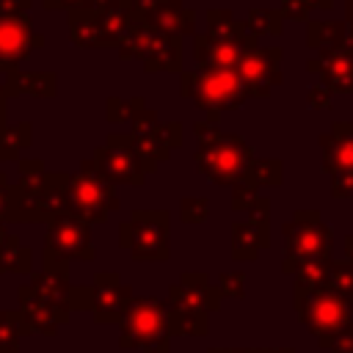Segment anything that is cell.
<instances>
[{"label":"cell","mask_w":353,"mask_h":353,"mask_svg":"<svg viewBox=\"0 0 353 353\" xmlns=\"http://www.w3.org/2000/svg\"><path fill=\"white\" fill-rule=\"evenodd\" d=\"M323 152V171L334 174H353V121H334L328 132L317 138Z\"/></svg>","instance_id":"d6986e66"},{"label":"cell","mask_w":353,"mask_h":353,"mask_svg":"<svg viewBox=\"0 0 353 353\" xmlns=\"http://www.w3.org/2000/svg\"><path fill=\"white\" fill-rule=\"evenodd\" d=\"M6 99H8V94H6V85H3V80H0V132L8 127V124H6Z\"/></svg>","instance_id":"f6af8a7d"},{"label":"cell","mask_w":353,"mask_h":353,"mask_svg":"<svg viewBox=\"0 0 353 353\" xmlns=\"http://www.w3.org/2000/svg\"><path fill=\"white\" fill-rule=\"evenodd\" d=\"M0 80L6 85V94H33V97H55L58 91V80L55 72H22L17 69H6L0 72Z\"/></svg>","instance_id":"cb8c5ba5"},{"label":"cell","mask_w":353,"mask_h":353,"mask_svg":"<svg viewBox=\"0 0 353 353\" xmlns=\"http://www.w3.org/2000/svg\"><path fill=\"white\" fill-rule=\"evenodd\" d=\"M292 295L298 320L312 331L323 350L336 331L353 323V306L328 287H295Z\"/></svg>","instance_id":"52a82bcc"},{"label":"cell","mask_w":353,"mask_h":353,"mask_svg":"<svg viewBox=\"0 0 353 353\" xmlns=\"http://www.w3.org/2000/svg\"><path fill=\"white\" fill-rule=\"evenodd\" d=\"M243 212L248 215V221H256V223H268L270 226V199L268 196H256Z\"/></svg>","instance_id":"74e56055"},{"label":"cell","mask_w":353,"mask_h":353,"mask_svg":"<svg viewBox=\"0 0 353 353\" xmlns=\"http://www.w3.org/2000/svg\"><path fill=\"white\" fill-rule=\"evenodd\" d=\"M8 212H11V185H8L6 171L0 168V221H3V223H6Z\"/></svg>","instance_id":"7bdbcfd3"},{"label":"cell","mask_w":353,"mask_h":353,"mask_svg":"<svg viewBox=\"0 0 353 353\" xmlns=\"http://www.w3.org/2000/svg\"><path fill=\"white\" fill-rule=\"evenodd\" d=\"M306 69L320 77V83L331 94H353V44H339L334 50H323L306 61Z\"/></svg>","instance_id":"e0dca14e"},{"label":"cell","mask_w":353,"mask_h":353,"mask_svg":"<svg viewBox=\"0 0 353 353\" xmlns=\"http://www.w3.org/2000/svg\"><path fill=\"white\" fill-rule=\"evenodd\" d=\"M281 234H284V259H281V270L284 273L295 276L306 265H317V262H328L331 259L334 232L320 218V212L298 210L281 226Z\"/></svg>","instance_id":"5b68a950"},{"label":"cell","mask_w":353,"mask_h":353,"mask_svg":"<svg viewBox=\"0 0 353 353\" xmlns=\"http://www.w3.org/2000/svg\"><path fill=\"white\" fill-rule=\"evenodd\" d=\"M143 353H168V339H165V342H157V345H152V347H146Z\"/></svg>","instance_id":"f907efd6"},{"label":"cell","mask_w":353,"mask_h":353,"mask_svg":"<svg viewBox=\"0 0 353 353\" xmlns=\"http://www.w3.org/2000/svg\"><path fill=\"white\" fill-rule=\"evenodd\" d=\"M345 6H353V0H345Z\"/></svg>","instance_id":"f5cc1de1"},{"label":"cell","mask_w":353,"mask_h":353,"mask_svg":"<svg viewBox=\"0 0 353 353\" xmlns=\"http://www.w3.org/2000/svg\"><path fill=\"white\" fill-rule=\"evenodd\" d=\"M30 6L33 0H0V72L17 69L36 47H44V39L33 33Z\"/></svg>","instance_id":"7c38bea8"},{"label":"cell","mask_w":353,"mask_h":353,"mask_svg":"<svg viewBox=\"0 0 353 353\" xmlns=\"http://www.w3.org/2000/svg\"><path fill=\"white\" fill-rule=\"evenodd\" d=\"M270 245V226L256 221H234L232 223V259L254 262L259 251Z\"/></svg>","instance_id":"603a6c76"},{"label":"cell","mask_w":353,"mask_h":353,"mask_svg":"<svg viewBox=\"0 0 353 353\" xmlns=\"http://www.w3.org/2000/svg\"><path fill=\"white\" fill-rule=\"evenodd\" d=\"M179 94L185 99H193V105H199L201 110H207V121L212 124L223 110H237L251 97L234 69L212 66H196L193 72H182Z\"/></svg>","instance_id":"277c9868"},{"label":"cell","mask_w":353,"mask_h":353,"mask_svg":"<svg viewBox=\"0 0 353 353\" xmlns=\"http://www.w3.org/2000/svg\"><path fill=\"white\" fill-rule=\"evenodd\" d=\"M251 353H295L292 347H251Z\"/></svg>","instance_id":"c3c4849f"},{"label":"cell","mask_w":353,"mask_h":353,"mask_svg":"<svg viewBox=\"0 0 353 353\" xmlns=\"http://www.w3.org/2000/svg\"><path fill=\"white\" fill-rule=\"evenodd\" d=\"M105 108H108V121H130L132 113H138L141 108H146V102H143V97H132V99H116V97H110Z\"/></svg>","instance_id":"e575fe53"},{"label":"cell","mask_w":353,"mask_h":353,"mask_svg":"<svg viewBox=\"0 0 353 353\" xmlns=\"http://www.w3.org/2000/svg\"><path fill=\"white\" fill-rule=\"evenodd\" d=\"M331 196L334 199L353 196V174H334L331 176Z\"/></svg>","instance_id":"60d3db41"},{"label":"cell","mask_w":353,"mask_h":353,"mask_svg":"<svg viewBox=\"0 0 353 353\" xmlns=\"http://www.w3.org/2000/svg\"><path fill=\"white\" fill-rule=\"evenodd\" d=\"M207 215H210V199L207 196H185L179 201L182 223H204Z\"/></svg>","instance_id":"836d02e7"},{"label":"cell","mask_w":353,"mask_h":353,"mask_svg":"<svg viewBox=\"0 0 353 353\" xmlns=\"http://www.w3.org/2000/svg\"><path fill=\"white\" fill-rule=\"evenodd\" d=\"M44 3V8H66V11H72V8H80L85 0H41Z\"/></svg>","instance_id":"ee69618b"},{"label":"cell","mask_w":353,"mask_h":353,"mask_svg":"<svg viewBox=\"0 0 353 353\" xmlns=\"http://www.w3.org/2000/svg\"><path fill=\"white\" fill-rule=\"evenodd\" d=\"M25 336L22 314L14 309L0 312V353H19V339Z\"/></svg>","instance_id":"1f68e13d"},{"label":"cell","mask_w":353,"mask_h":353,"mask_svg":"<svg viewBox=\"0 0 353 353\" xmlns=\"http://www.w3.org/2000/svg\"><path fill=\"white\" fill-rule=\"evenodd\" d=\"M33 143V127L28 121L11 124L0 132V160H19L22 152Z\"/></svg>","instance_id":"f1b7e54d"},{"label":"cell","mask_w":353,"mask_h":353,"mask_svg":"<svg viewBox=\"0 0 353 353\" xmlns=\"http://www.w3.org/2000/svg\"><path fill=\"white\" fill-rule=\"evenodd\" d=\"M243 22H245L248 33H254L256 39L259 36H279L281 28H284V19H281L279 8H251Z\"/></svg>","instance_id":"4dcf8cb0"},{"label":"cell","mask_w":353,"mask_h":353,"mask_svg":"<svg viewBox=\"0 0 353 353\" xmlns=\"http://www.w3.org/2000/svg\"><path fill=\"white\" fill-rule=\"evenodd\" d=\"M207 36L212 41L232 44V47H240V50H254L256 47V36L248 33L245 22L237 19L229 8H210L207 11Z\"/></svg>","instance_id":"44dd1931"},{"label":"cell","mask_w":353,"mask_h":353,"mask_svg":"<svg viewBox=\"0 0 353 353\" xmlns=\"http://www.w3.org/2000/svg\"><path fill=\"white\" fill-rule=\"evenodd\" d=\"M91 309V284H72V312Z\"/></svg>","instance_id":"b9f144b4"},{"label":"cell","mask_w":353,"mask_h":353,"mask_svg":"<svg viewBox=\"0 0 353 353\" xmlns=\"http://www.w3.org/2000/svg\"><path fill=\"white\" fill-rule=\"evenodd\" d=\"M347 41V30L342 19H309L306 22V44L317 52L334 50Z\"/></svg>","instance_id":"484cf974"},{"label":"cell","mask_w":353,"mask_h":353,"mask_svg":"<svg viewBox=\"0 0 353 353\" xmlns=\"http://www.w3.org/2000/svg\"><path fill=\"white\" fill-rule=\"evenodd\" d=\"M132 301V290L119 279V273H97L91 281V314L94 323L108 325L121 320L124 309Z\"/></svg>","instance_id":"2e32d148"},{"label":"cell","mask_w":353,"mask_h":353,"mask_svg":"<svg viewBox=\"0 0 353 353\" xmlns=\"http://www.w3.org/2000/svg\"><path fill=\"white\" fill-rule=\"evenodd\" d=\"M66 19L74 47H119L132 22V0H85L80 8H72Z\"/></svg>","instance_id":"3957f363"},{"label":"cell","mask_w":353,"mask_h":353,"mask_svg":"<svg viewBox=\"0 0 353 353\" xmlns=\"http://www.w3.org/2000/svg\"><path fill=\"white\" fill-rule=\"evenodd\" d=\"M116 210H119L116 185L108 182L91 160H83L80 171L69 174L66 179V215L80 218L85 223H102Z\"/></svg>","instance_id":"ba28073f"},{"label":"cell","mask_w":353,"mask_h":353,"mask_svg":"<svg viewBox=\"0 0 353 353\" xmlns=\"http://www.w3.org/2000/svg\"><path fill=\"white\" fill-rule=\"evenodd\" d=\"M6 237H8V232H6V223L0 221V245H3V240H6Z\"/></svg>","instance_id":"816d5d0a"},{"label":"cell","mask_w":353,"mask_h":353,"mask_svg":"<svg viewBox=\"0 0 353 353\" xmlns=\"http://www.w3.org/2000/svg\"><path fill=\"white\" fill-rule=\"evenodd\" d=\"M325 350H331V353H353V323L345 325L342 331H336V334L328 339Z\"/></svg>","instance_id":"f35d334b"},{"label":"cell","mask_w":353,"mask_h":353,"mask_svg":"<svg viewBox=\"0 0 353 353\" xmlns=\"http://www.w3.org/2000/svg\"><path fill=\"white\" fill-rule=\"evenodd\" d=\"M309 3L306 0H281L279 3V14L281 19H292V22H309Z\"/></svg>","instance_id":"8d00e7d4"},{"label":"cell","mask_w":353,"mask_h":353,"mask_svg":"<svg viewBox=\"0 0 353 353\" xmlns=\"http://www.w3.org/2000/svg\"><path fill=\"white\" fill-rule=\"evenodd\" d=\"M94 243H91V223L72 218V215H58L55 221L47 223L44 234V268L47 270H61L69 273V262H91Z\"/></svg>","instance_id":"30bf717a"},{"label":"cell","mask_w":353,"mask_h":353,"mask_svg":"<svg viewBox=\"0 0 353 353\" xmlns=\"http://www.w3.org/2000/svg\"><path fill=\"white\" fill-rule=\"evenodd\" d=\"M19 182L11 185V212L6 221L50 223L66 212L69 174L47 171L41 160H17Z\"/></svg>","instance_id":"7a4b0ae2"},{"label":"cell","mask_w":353,"mask_h":353,"mask_svg":"<svg viewBox=\"0 0 353 353\" xmlns=\"http://www.w3.org/2000/svg\"><path fill=\"white\" fill-rule=\"evenodd\" d=\"M309 3V8L314 11V8H320V11H328V8H334V3L336 0H306Z\"/></svg>","instance_id":"7dc6e473"},{"label":"cell","mask_w":353,"mask_h":353,"mask_svg":"<svg viewBox=\"0 0 353 353\" xmlns=\"http://www.w3.org/2000/svg\"><path fill=\"white\" fill-rule=\"evenodd\" d=\"M243 52H248V50H240V47H232V44L212 41L207 33H196V36H193V58H196V66L237 69Z\"/></svg>","instance_id":"d4e9b609"},{"label":"cell","mask_w":353,"mask_h":353,"mask_svg":"<svg viewBox=\"0 0 353 353\" xmlns=\"http://www.w3.org/2000/svg\"><path fill=\"white\" fill-rule=\"evenodd\" d=\"M30 292L44 303L50 306L55 314H61L63 320H69L72 314V284H69V273H61V270H39V273H30V281H28Z\"/></svg>","instance_id":"ffe728a7"},{"label":"cell","mask_w":353,"mask_h":353,"mask_svg":"<svg viewBox=\"0 0 353 353\" xmlns=\"http://www.w3.org/2000/svg\"><path fill=\"white\" fill-rule=\"evenodd\" d=\"M328 290H334L336 295H342L350 306H353V259H331L328 262V270H325V284Z\"/></svg>","instance_id":"f546056e"},{"label":"cell","mask_w":353,"mask_h":353,"mask_svg":"<svg viewBox=\"0 0 353 353\" xmlns=\"http://www.w3.org/2000/svg\"><path fill=\"white\" fill-rule=\"evenodd\" d=\"M221 290L212 284L204 273H182L176 284L168 287V306H185V309H199V312H215L221 306Z\"/></svg>","instance_id":"ac0fdd59"},{"label":"cell","mask_w":353,"mask_h":353,"mask_svg":"<svg viewBox=\"0 0 353 353\" xmlns=\"http://www.w3.org/2000/svg\"><path fill=\"white\" fill-rule=\"evenodd\" d=\"M207 353H251V347H210Z\"/></svg>","instance_id":"681fc988"},{"label":"cell","mask_w":353,"mask_h":353,"mask_svg":"<svg viewBox=\"0 0 353 353\" xmlns=\"http://www.w3.org/2000/svg\"><path fill=\"white\" fill-rule=\"evenodd\" d=\"M281 47H254L248 52H243L240 63H237V74L245 83L251 97H268L279 83H281Z\"/></svg>","instance_id":"5bb4252c"},{"label":"cell","mask_w":353,"mask_h":353,"mask_svg":"<svg viewBox=\"0 0 353 353\" xmlns=\"http://www.w3.org/2000/svg\"><path fill=\"white\" fill-rule=\"evenodd\" d=\"M19 314H22V325L25 334H44V336H55L61 325H66L69 320H63L61 314H55L50 306H44L28 284L19 287Z\"/></svg>","instance_id":"7402d4cb"},{"label":"cell","mask_w":353,"mask_h":353,"mask_svg":"<svg viewBox=\"0 0 353 353\" xmlns=\"http://www.w3.org/2000/svg\"><path fill=\"white\" fill-rule=\"evenodd\" d=\"M91 163L97 171L113 182V185H143L146 182V165L135 149V138L130 132H113L102 146L94 149Z\"/></svg>","instance_id":"4fadbf2b"},{"label":"cell","mask_w":353,"mask_h":353,"mask_svg":"<svg viewBox=\"0 0 353 353\" xmlns=\"http://www.w3.org/2000/svg\"><path fill=\"white\" fill-rule=\"evenodd\" d=\"M218 290L223 298H243L245 295V273H221V281H218Z\"/></svg>","instance_id":"d590c367"},{"label":"cell","mask_w":353,"mask_h":353,"mask_svg":"<svg viewBox=\"0 0 353 353\" xmlns=\"http://www.w3.org/2000/svg\"><path fill=\"white\" fill-rule=\"evenodd\" d=\"M168 339V303L152 295L132 298L119 320V347H152Z\"/></svg>","instance_id":"8fae6325"},{"label":"cell","mask_w":353,"mask_h":353,"mask_svg":"<svg viewBox=\"0 0 353 353\" xmlns=\"http://www.w3.org/2000/svg\"><path fill=\"white\" fill-rule=\"evenodd\" d=\"M331 91L323 85V83H317V85H312L309 91H306V99H309V108H314V110H320V108H331Z\"/></svg>","instance_id":"ab89813d"},{"label":"cell","mask_w":353,"mask_h":353,"mask_svg":"<svg viewBox=\"0 0 353 353\" xmlns=\"http://www.w3.org/2000/svg\"><path fill=\"white\" fill-rule=\"evenodd\" d=\"M251 179H254L256 188H262V185H281V179H284V163L279 157H265V160L254 157Z\"/></svg>","instance_id":"d6a6232c"},{"label":"cell","mask_w":353,"mask_h":353,"mask_svg":"<svg viewBox=\"0 0 353 353\" xmlns=\"http://www.w3.org/2000/svg\"><path fill=\"white\" fill-rule=\"evenodd\" d=\"M132 14L171 36H196V11L182 0H132Z\"/></svg>","instance_id":"9a60e30c"},{"label":"cell","mask_w":353,"mask_h":353,"mask_svg":"<svg viewBox=\"0 0 353 353\" xmlns=\"http://www.w3.org/2000/svg\"><path fill=\"white\" fill-rule=\"evenodd\" d=\"M345 30H347V44H353V6H345Z\"/></svg>","instance_id":"bcb514c9"},{"label":"cell","mask_w":353,"mask_h":353,"mask_svg":"<svg viewBox=\"0 0 353 353\" xmlns=\"http://www.w3.org/2000/svg\"><path fill=\"white\" fill-rule=\"evenodd\" d=\"M168 223L165 210H138L119 226V245L138 262L168 259Z\"/></svg>","instance_id":"9c48e42d"},{"label":"cell","mask_w":353,"mask_h":353,"mask_svg":"<svg viewBox=\"0 0 353 353\" xmlns=\"http://www.w3.org/2000/svg\"><path fill=\"white\" fill-rule=\"evenodd\" d=\"M119 58L121 61H143V69L152 72H182V36L163 33L152 28L149 22L138 19L132 14V22L119 41Z\"/></svg>","instance_id":"8992f818"},{"label":"cell","mask_w":353,"mask_h":353,"mask_svg":"<svg viewBox=\"0 0 353 353\" xmlns=\"http://www.w3.org/2000/svg\"><path fill=\"white\" fill-rule=\"evenodd\" d=\"M30 270H33L30 248L22 245L19 237L8 232V237L0 245V273H25V276H30Z\"/></svg>","instance_id":"83f0119b"},{"label":"cell","mask_w":353,"mask_h":353,"mask_svg":"<svg viewBox=\"0 0 353 353\" xmlns=\"http://www.w3.org/2000/svg\"><path fill=\"white\" fill-rule=\"evenodd\" d=\"M196 168L215 185L229 188H256L251 179L254 165V149L240 135L218 132L212 121H196Z\"/></svg>","instance_id":"6da1fadb"},{"label":"cell","mask_w":353,"mask_h":353,"mask_svg":"<svg viewBox=\"0 0 353 353\" xmlns=\"http://www.w3.org/2000/svg\"><path fill=\"white\" fill-rule=\"evenodd\" d=\"M207 331H210L207 312L168 306V336H207Z\"/></svg>","instance_id":"4316f807"}]
</instances>
